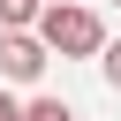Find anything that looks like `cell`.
Here are the masks:
<instances>
[{
	"instance_id": "cell-2",
	"label": "cell",
	"mask_w": 121,
	"mask_h": 121,
	"mask_svg": "<svg viewBox=\"0 0 121 121\" xmlns=\"http://www.w3.org/2000/svg\"><path fill=\"white\" fill-rule=\"evenodd\" d=\"M0 76H8V83H38V76H45L38 30H0Z\"/></svg>"
},
{
	"instance_id": "cell-4",
	"label": "cell",
	"mask_w": 121,
	"mask_h": 121,
	"mask_svg": "<svg viewBox=\"0 0 121 121\" xmlns=\"http://www.w3.org/2000/svg\"><path fill=\"white\" fill-rule=\"evenodd\" d=\"M91 60H98V68H106V83H113V91H121V38H106V45H98V53H91Z\"/></svg>"
},
{
	"instance_id": "cell-1",
	"label": "cell",
	"mask_w": 121,
	"mask_h": 121,
	"mask_svg": "<svg viewBox=\"0 0 121 121\" xmlns=\"http://www.w3.org/2000/svg\"><path fill=\"white\" fill-rule=\"evenodd\" d=\"M30 23H38V45L60 53V60H91V53L106 45V23H98L91 8H76V0H45Z\"/></svg>"
},
{
	"instance_id": "cell-3",
	"label": "cell",
	"mask_w": 121,
	"mask_h": 121,
	"mask_svg": "<svg viewBox=\"0 0 121 121\" xmlns=\"http://www.w3.org/2000/svg\"><path fill=\"white\" fill-rule=\"evenodd\" d=\"M38 8H45V0H0V30H30Z\"/></svg>"
},
{
	"instance_id": "cell-6",
	"label": "cell",
	"mask_w": 121,
	"mask_h": 121,
	"mask_svg": "<svg viewBox=\"0 0 121 121\" xmlns=\"http://www.w3.org/2000/svg\"><path fill=\"white\" fill-rule=\"evenodd\" d=\"M0 121H23V106H15V98H8V91H0Z\"/></svg>"
},
{
	"instance_id": "cell-5",
	"label": "cell",
	"mask_w": 121,
	"mask_h": 121,
	"mask_svg": "<svg viewBox=\"0 0 121 121\" xmlns=\"http://www.w3.org/2000/svg\"><path fill=\"white\" fill-rule=\"evenodd\" d=\"M23 121H76V113H68L60 98H30V106H23Z\"/></svg>"
}]
</instances>
